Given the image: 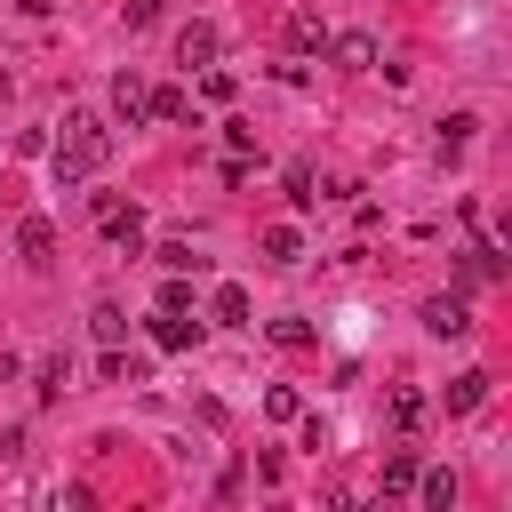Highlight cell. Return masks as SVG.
Returning a JSON list of instances; mask_svg holds the SVG:
<instances>
[{"instance_id":"cell-7","label":"cell","mask_w":512,"mask_h":512,"mask_svg":"<svg viewBox=\"0 0 512 512\" xmlns=\"http://www.w3.org/2000/svg\"><path fill=\"white\" fill-rule=\"evenodd\" d=\"M144 96H152V88H144V80H136V72H120V80H112V112H120V120H128V128H136V120H144Z\"/></svg>"},{"instance_id":"cell-22","label":"cell","mask_w":512,"mask_h":512,"mask_svg":"<svg viewBox=\"0 0 512 512\" xmlns=\"http://www.w3.org/2000/svg\"><path fill=\"white\" fill-rule=\"evenodd\" d=\"M272 344H288V352H304V344H312V328H304V320H272Z\"/></svg>"},{"instance_id":"cell-23","label":"cell","mask_w":512,"mask_h":512,"mask_svg":"<svg viewBox=\"0 0 512 512\" xmlns=\"http://www.w3.org/2000/svg\"><path fill=\"white\" fill-rule=\"evenodd\" d=\"M160 16V0H128V24H152Z\"/></svg>"},{"instance_id":"cell-9","label":"cell","mask_w":512,"mask_h":512,"mask_svg":"<svg viewBox=\"0 0 512 512\" xmlns=\"http://www.w3.org/2000/svg\"><path fill=\"white\" fill-rule=\"evenodd\" d=\"M208 312H216V320H232V328H248V312H256V304H248V288H240V280H224V288L208 296Z\"/></svg>"},{"instance_id":"cell-14","label":"cell","mask_w":512,"mask_h":512,"mask_svg":"<svg viewBox=\"0 0 512 512\" xmlns=\"http://www.w3.org/2000/svg\"><path fill=\"white\" fill-rule=\"evenodd\" d=\"M32 376H40V400H64V392H72V360H64V352H56V360H40Z\"/></svg>"},{"instance_id":"cell-16","label":"cell","mask_w":512,"mask_h":512,"mask_svg":"<svg viewBox=\"0 0 512 512\" xmlns=\"http://www.w3.org/2000/svg\"><path fill=\"white\" fill-rule=\"evenodd\" d=\"M288 48H328V32H320V16H304V8H296V16H288Z\"/></svg>"},{"instance_id":"cell-17","label":"cell","mask_w":512,"mask_h":512,"mask_svg":"<svg viewBox=\"0 0 512 512\" xmlns=\"http://www.w3.org/2000/svg\"><path fill=\"white\" fill-rule=\"evenodd\" d=\"M416 488V456H384V496H408Z\"/></svg>"},{"instance_id":"cell-10","label":"cell","mask_w":512,"mask_h":512,"mask_svg":"<svg viewBox=\"0 0 512 512\" xmlns=\"http://www.w3.org/2000/svg\"><path fill=\"white\" fill-rule=\"evenodd\" d=\"M480 400H488V376H480V368H464V376L448 384V408H456V416H472Z\"/></svg>"},{"instance_id":"cell-4","label":"cell","mask_w":512,"mask_h":512,"mask_svg":"<svg viewBox=\"0 0 512 512\" xmlns=\"http://www.w3.org/2000/svg\"><path fill=\"white\" fill-rule=\"evenodd\" d=\"M328 56H336L344 72H368L384 48H376V32H336V40H328Z\"/></svg>"},{"instance_id":"cell-15","label":"cell","mask_w":512,"mask_h":512,"mask_svg":"<svg viewBox=\"0 0 512 512\" xmlns=\"http://www.w3.org/2000/svg\"><path fill=\"white\" fill-rule=\"evenodd\" d=\"M416 496H424L432 512H448V504H456V472H416Z\"/></svg>"},{"instance_id":"cell-8","label":"cell","mask_w":512,"mask_h":512,"mask_svg":"<svg viewBox=\"0 0 512 512\" xmlns=\"http://www.w3.org/2000/svg\"><path fill=\"white\" fill-rule=\"evenodd\" d=\"M296 256H304V240H296V224H272V232H264V264H272V272H288Z\"/></svg>"},{"instance_id":"cell-3","label":"cell","mask_w":512,"mask_h":512,"mask_svg":"<svg viewBox=\"0 0 512 512\" xmlns=\"http://www.w3.org/2000/svg\"><path fill=\"white\" fill-rule=\"evenodd\" d=\"M424 328H432V336H472V304H464V296H432V304H424Z\"/></svg>"},{"instance_id":"cell-13","label":"cell","mask_w":512,"mask_h":512,"mask_svg":"<svg viewBox=\"0 0 512 512\" xmlns=\"http://www.w3.org/2000/svg\"><path fill=\"white\" fill-rule=\"evenodd\" d=\"M88 328H96V344H120V336H128V312H120V304L104 296V304L88 312Z\"/></svg>"},{"instance_id":"cell-12","label":"cell","mask_w":512,"mask_h":512,"mask_svg":"<svg viewBox=\"0 0 512 512\" xmlns=\"http://www.w3.org/2000/svg\"><path fill=\"white\" fill-rule=\"evenodd\" d=\"M472 128H480L472 112H448V120H440V160H456V152L472 144Z\"/></svg>"},{"instance_id":"cell-5","label":"cell","mask_w":512,"mask_h":512,"mask_svg":"<svg viewBox=\"0 0 512 512\" xmlns=\"http://www.w3.org/2000/svg\"><path fill=\"white\" fill-rule=\"evenodd\" d=\"M152 344H160V352H192V344H200V320H184V312H152Z\"/></svg>"},{"instance_id":"cell-18","label":"cell","mask_w":512,"mask_h":512,"mask_svg":"<svg viewBox=\"0 0 512 512\" xmlns=\"http://www.w3.org/2000/svg\"><path fill=\"white\" fill-rule=\"evenodd\" d=\"M152 264H160V272H200V256H192L184 240H168V248H152Z\"/></svg>"},{"instance_id":"cell-21","label":"cell","mask_w":512,"mask_h":512,"mask_svg":"<svg viewBox=\"0 0 512 512\" xmlns=\"http://www.w3.org/2000/svg\"><path fill=\"white\" fill-rule=\"evenodd\" d=\"M160 312H192V288H184V272H168V288H160Z\"/></svg>"},{"instance_id":"cell-1","label":"cell","mask_w":512,"mask_h":512,"mask_svg":"<svg viewBox=\"0 0 512 512\" xmlns=\"http://www.w3.org/2000/svg\"><path fill=\"white\" fill-rule=\"evenodd\" d=\"M104 152H112V136H104L88 112H72V120H64V144L48 152V176H56V192H80V184L104 168Z\"/></svg>"},{"instance_id":"cell-20","label":"cell","mask_w":512,"mask_h":512,"mask_svg":"<svg viewBox=\"0 0 512 512\" xmlns=\"http://www.w3.org/2000/svg\"><path fill=\"white\" fill-rule=\"evenodd\" d=\"M264 416H272V424H296V392L272 384V392H264Z\"/></svg>"},{"instance_id":"cell-11","label":"cell","mask_w":512,"mask_h":512,"mask_svg":"<svg viewBox=\"0 0 512 512\" xmlns=\"http://www.w3.org/2000/svg\"><path fill=\"white\" fill-rule=\"evenodd\" d=\"M384 416H392V432H416V424H424V392H408V384H400V392L384 400Z\"/></svg>"},{"instance_id":"cell-6","label":"cell","mask_w":512,"mask_h":512,"mask_svg":"<svg viewBox=\"0 0 512 512\" xmlns=\"http://www.w3.org/2000/svg\"><path fill=\"white\" fill-rule=\"evenodd\" d=\"M16 248H24V264H48V256H56V224H48V216H24V224H16Z\"/></svg>"},{"instance_id":"cell-2","label":"cell","mask_w":512,"mask_h":512,"mask_svg":"<svg viewBox=\"0 0 512 512\" xmlns=\"http://www.w3.org/2000/svg\"><path fill=\"white\" fill-rule=\"evenodd\" d=\"M216 48H224V32H216V24H184V32H176V64H184V72L216 64Z\"/></svg>"},{"instance_id":"cell-19","label":"cell","mask_w":512,"mask_h":512,"mask_svg":"<svg viewBox=\"0 0 512 512\" xmlns=\"http://www.w3.org/2000/svg\"><path fill=\"white\" fill-rule=\"evenodd\" d=\"M144 112H152V120H184V96H176V88H152Z\"/></svg>"}]
</instances>
